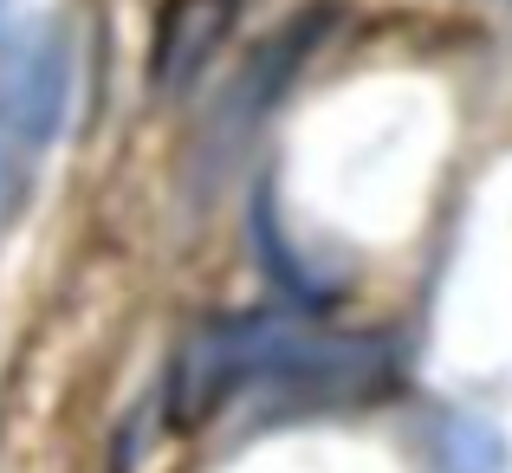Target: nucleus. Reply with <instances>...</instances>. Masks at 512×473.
<instances>
[{
  "label": "nucleus",
  "mask_w": 512,
  "mask_h": 473,
  "mask_svg": "<svg viewBox=\"0 0 512 473\" xmlns=\"http://www.w3.org/2000/svg\"><path fill=\"white\" fill-rule=\"evenodd\" d=\"M389 383L396 363L376 337H338L286 312H234L182 337L169 363V415L175 428H201L240 402L266 415H325L376 402Z\"/></svg>",
  "instance_id": "1"
},
{
  "label": "nucleus",
  "mask_w": 512,
  "mask_h": 473,
  "mask_svg": "<svg viewBox=\"0 0 512 473\" xmlns=\"http://www.w3.org/2000/svg\"><path fill=\"white\" fill-rule=\"evenodd\" d=\"M72 111V39L59 26L0 33V221L26 201Z\"/></svg>",
  "instance_id": "2"
},
{
  "label": "nucleus",
  "mask_w": 512,
  "mask_h": 473,
  "mask_svg": "<svg viewBox=\"0 0 512 473\" xmlns=\"http://www.w3.org/2000/svg\"><path fill=\"white\" fill-rule=\"evenodd\" d=\"M428 454H435L441 473H500L506 467V448L480 415H461L448 409L435 428H428Z\"/></svg>",
  "instance_id": "3"
},
{
  "label": "nucleus",
  "mask_w": 512,
  "mask_h": 473,
  "mask_svg": "<svg viewBox=\"0 0 512 473\" xmlns=\"http://www.w3.org/2000/svg\"><path fill=\"white\" fill-rule=\"evenodd\" d=\"M0 13H7V0H0Z\"/></svg>",
  "instance_id": "4"
}]
</instances>
